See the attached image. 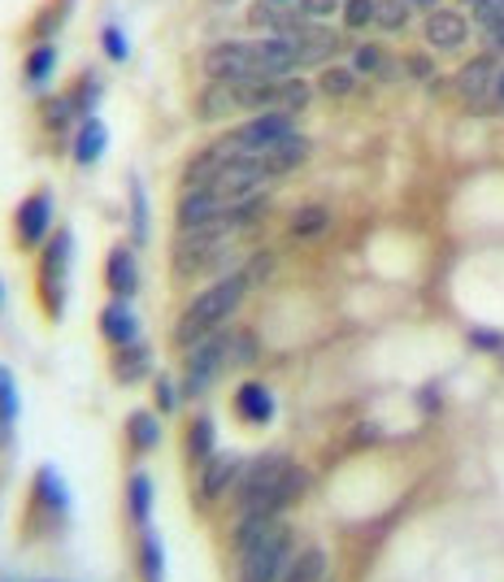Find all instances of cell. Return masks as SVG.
<instances>
[{"instance_id": "cell-49", "label": "cell", "mask_w": 504, "mask_h": 582, "mask_svg": "<svg viewBox=\"0 0 504 582\" xmlns=\"http://www.w3.org/2000/svg\"><path fill=\"white\" fill-rule=\"evenodd\" d=\"M487 35H492V44H496V48H501V53H504V22H496V26L487 31Z\"/></svg>"}, {"instance_id": "cell-40", "label": "cell", "mask_w": 504, "mask_h": 582, "mask_svg": "<svg viewBox=\"0 0 504 582\" xmlns=\"http://www.w3.org/2000/svg\"><path fill=\"white\" fill-rule=\"evenodd\" d=\"M131 205H136V239L144 244L148 239V201H144V187L131 179Z\"/></svg>"}, {"instance_id": "cell-28", "label": "cell", "mask_w": 504, "mask_h": 582, "mask_svg": "<svg viewBox=\"0 0 504 582\" xmlns=\"http://www.w3.org/2000/svg\"><path fill=\"white\" fill-rule=\"evenodd\" d=\"M140 574L144 582H165V557L152 530H140Z\"/></svg>"}, {"instance_id": "cell-21", "label": "cell", "mask_w": 504, "mask_h": 582, "mask_svg": "<svg viewBox=\"0 0 504 582\" xmlns=\"http://www.w3.org/2000/svg\"><path fill=\"white\" fill-rule=\"evenodd\" d=\"M105 148H109L105 122H100V118H87L83 131H78V140H74V161H78V165H96V161L105 157Z\"/></svg>"}, {"instance_id": "cell-43", "label": "cell", "mask_w": 504, "mask_h": 582, "mask_svg": "<svg viewBox=\"0 0 504 582\" xmlns=\"http://www.w3.org/2000/svg\"><path fill=\"white\" fill-rule=\"evenodd\" d=\"M100 40H105V53H109L114 62H127V35H122L118 26H105Z\"/></svg>"}, {"instance_id": "cell-30", "label": "cell", "mask_w": 504, "mask_h": 582, "mask_svg": "<svg viewBox=\"0 0 504 582\" xmlns=\"http://www.w3.org/2000/svg\"><path fill=\"white\" fill-rule=\"evenodd\" d=\"M318 87H322L326 96H353V91H357V71H353V66H326L322 78H318Z\"/></svg>"}, {"instance_id": "cell-2", "label": "cell", "mask_w": 504, "mask_h": 582, "mask_svg": "<svg viewBox=\"0 0 504 582\" xmlns=\"http://www.w3.org/2000/svg\"><path fill=\"white\" fill-rule=\"evenodd\" d=\"M244 295H248V274H226V279H217L214 288L196 291L192 304L183 309L179 326H174V344L179 348H196L201 340H210L214 331H222V322L244 304Z\"/></svg>"}, {"instance_id": "cell-42", "label": "cell", "mask_w": 504, "mask_h": 582, "mask_svg": "<svg viewBox=\"0 0 504 582\" xmlns=\"http://www.w3.org/2000/svg\"><path fill=\"white\" fill-rule=\"evenodd\" d=\"M340 4H344V0H300L296 9H300V13L309 18V22H322V18H331V13L340 9Z\"/></svg>"}, {"instance_id": "cell-4", "label": "cell", "mask_w": 504, "mask_h": 582, "mask_svg": "<svg viewBox=\"0 0 504 582\" xmlns=\"http://www.w3.org/2000/svg\"><path fill=\"white\" fill-rule=\"evenodd\" d=\"M226 365H230V331H214V335L201 340V344L192 348V357H187V374H183L187 396H201Z\"/></svg>"}, {"instance_id": "cell-51", "label": "cell", "mask_w": 504, "mask_h": 582, "mask_svg": "<svg viewBox=\"0 0 504 582\" xmlns=\"http://www.w3.org/2000/svg\"><path fill=\"white\" fill-rule=\"evenodd\" d=\"M270 4H291V9H296V4H300V0H270Z\"/></svg>"}, {"instance_id": "cell-26", "label": "cell", "mask_w": 504, "mask_h": 582, "mask_svg": "<svg viewBox=\"0 0 504 582\" xmlns=\"http://www.w3.org/2000/svg\"><path fill=\"white\" fill-rule=\"evenodd\" d=\"M57 66V48H53V40H40L35 48H26V83L31 87H44L49 83V74Z\"/></svg>"}, {"instance_id": "cell-25", "label": "cell", "mask_w": 504, "mask_h": 582, "mask_svg": "<svg viewBox=\"0 0 504 582\" xmlns=\"http://www.w3.org/2000/svg\"><path fill=\"white\" fill-rule=\"evenodd\" d=\"M283 582H326V552L322 548H304L296 552Z\"/></svg>"}, {"instance_id": "cell-6", "label": "cell", "mask_w": 504, "mask_h": 582, "mask_svg": "<svg viewBox=\"0 0 504 582\" xmlns=\"http://www.w3.org/2000/svg\"><path fill=\"white\" fill-rule=\"evenodd\" d=\"M222 248H226V235H217V230L179 235V244H174V270H179V274H201V270L217 266Z\"/></svg>"}, {"instance_id": "cell-3", "label": "cell", "mask_w": 504, "mask_h": 582, "mask_svg": "<svg viewBox=\"0 0 504 582\" xmlns=\"http://www.w3.org/2000/svg\"><path fill=\"white\" fill-rule=\"evenodd\" d=\"M291 530L283 526L275 539H266L261 548H253L248 557H239V582H283L291 565Z\"/></svg>"}, {"instance_id": "cell-37", "label": "cell", "mask_w": 504, "mask_h": 582, "mask_svg": "<svg viewBox=\"0 0 504 582\" xmlns=\"http://www.w3.org/2000/svg\"><path fill=\"white\" fill-rule=\"evenodd\" d=\"M96 100H100V78H96V74H83V78H78V91H74V109H78L83 118H92Z\"/></svg>"}, {"instance_id": "cell-32", "label": "cell", "mask_w": 504, "mask_h": 582, "mask_svg": "<svg viewBox=\"0 0 504 582\" xmlns=\"http://www.w3.org/2000/svg\"><path fill=\"white\" fill-rule=\"evenodd\" d=\"M326 226H331V214H326L322 205H309V209H296V218H291V235L313 239V235H322Z\"/></svg>"}, {"instance_id": "cell-20", "label": "cell", "mask_w": 504, "mask_h": 582, "mask_svg": "<svg viewBox=\"0 0 504 582\" xmlns=\"http://www.w3.org/2000/svg\"><path fill=\"white\" fill-rule=\"evenodd\" d=\"M35 500H44V509L66 517V513H71V487H66V478H57V470L44 465V470L35 474Z\"/></svg>"}, {"instance_id": "cell-31", "label": "cell", "mask_w": 504, "mask_h": 582, "mask_svg": "<svg viewBox=\"0 0 504 582\" xmlns=\"http://www.w3.org/2000/svg\"><path fill=\"white\" fill-rule=\"evenodd\" d=\"M409 0H374V26H383V31H400L405 22H409Z\"/></svg>"}, {"instance_id": "cell-50", "label": "cell", "mask_w": 504, "mask_h": 582, "mask_svg": "<svg viewBox=\"0 0 504 582\" xmlns=\"http://www.w3.org/2000/svg\"><path fill=\"white\" fill-rule=\"evenodd\" d=\"M414 9H435V0H409Z\"/></svg>"}, {"instance_id": "cell-24", "label": "cell", "mask_w": 504, "mask_h": 582, "mask_svg": "<svg viewBox=\"0 0 504 582\" xmlns=\"http://www.w3.org/2000/svg\"><path fill=\"white\" fill-rule=\"evenodd\" d=\"M127 509H131L140 530H152V478L148 474H131V483H127Z\"/></svg>"}, {"instance_id": "cell-11", "label": "cell", "mask_w": 504, "mask_h": 582, "mask_svg": "<svg viewBox=\"0 0 504 582\" xmlns=\"http://www.w3.org/2000/svg\"><path fill=\"white\" fill-rule=\"evenodd\" d=\"M283 526H288V521H283V517H275V513H244V517H239V526H235V539H230L235 557H248L253 548H261L266 539H275Z\"/></svg>"}, {"instance_id": "cell-19", "label": "cell", "mask_w": 504, "mask_h": 582, "mask_svg": "<svg viewBox=\"0 0 504 582\" xmlns=\"http://www.w3.org/2000/svg\"><path fill=\"white\" fill-rule=\"evenodd\" d=\"M496 62L492 57H474V62H465L461 74H457V91L465 96V100H487L492 96V83H496Z\"/></svg>"}, {"instance_id": "cell-36", "label": "cell", "mask_w": 504, "mask_h": 582, "mask_svg": "<svg viewBox=\"0 0 504 582\" xmlns=\"http://www.w3.org/2000/svg\"><path fill=\"white\" fill-rule=\"evenodd\" d=\"M0 418H4V431H13L18 422V382L9 369H0Z\"/></svg>"}, {"instance_id": "cell-7", "label": "cell", "mask_w": 504, "mask_h": 582, "mask_svg": "<svg viewBox=\"0 0 504 582\" xmlns=\"http://www.w3.org/2000/svg\"><path fill=\"white\" fill-rule=\"evenodd\" d=\"M205 74L214 83H239L248 74H257V62H253V44L244 40H222L205 53Z\"/></svg>"}, {"instance_id": "cell-38", "label": "cell", "mask_w": 504, "mask_h": 582, "mask_svg": "<svg viewBox=\"0 0 504 582\" xmlns=\"http://www.w3.org/2000/svg\"><path fill=\"white\" fill-rule=\"evenodd\" d=\"M257 362V340L253 331H235L230 335V365H253Z\"/></svg>"}, {"instance_id": "cell-13", "label": "cell", "mask_w": 504, "mask_h": 582, "mask_svg": "<svg viewBox=\"0 0 504 582\" xmlns=\"http://www.w3.org/2000/svg\"><path fill=\"white\" fill-rule=\"evenodd\" d=\"M49 222H53V196L49 192H35L18 205V239L26 248H35L44 235H49Z\"/></svg>"}, {"instance_id": "cell-23", "label": "cell", "mask_w": 504, "mask_h": 582, "mask_svg": "<svg viewBox=\"0 0 504 582\" xmlns=\"http://www.w3.org/2000/svg\"><path fill=\"white\" fill-rule=\"evenodd\" d=\"M239 100H235V87L230 83H210L201 91V118L205 122H217V118H235Z\"/></svg>"}, {"instance_id": "cell-29", "label": "cell", "mask_w": 504, "mask_h": 582, "mask_svg": "<svg viewBox=\"0 0 504 582\" xmlns=\"http://www.w3.org/2000/svg\"><path fill=\"white\" fill-rule=\"evenodd\" d=\"M187 452H192L196 465H205V461L214 456V422H210V418H196V422H192V431H187Z\"/></svg>"}, {"instance_id": "cell-41", "label": "cell", "mask_w": 504, "mask_h": 582, "mask_svg": "<svg viewBox=\"0 0 504 582\" xmlns=\"http://www.w3.org/2000/svg\"><path fill=\"white\" fill-rule=\"evenodd\" d=\"M474 18H479L483 31H492L496 22H504V0H479L474 4Z\"/></svg>"}, {"instance_id": "cell-9", "label": "cell", "mask_w": 504, "mask_h": 582, "mask_svg": "<svg viewBox=\"0 0 504 582\" xmlns=\"http://www.w3.org/2000/svg\"><path fill=\"white\" fill-rule=\"evenodd\" d=\"M244 474V461L235 452H214L205 465H201V505H214L226 496V487H235Z\"/></svg>"}, {"instance_id": "cell-8", "label": "cell", "mask_w": 504, "mask_h": 582, "mask_svg": "<svg viewBox=\"0 0 504 582\" xmlns=\"http://www.w3.org/2000/svg\"><path fill=\"white\" fill-rule=\"evenodd\" d=\"M291 44H296L300 66H322V62H331V57L344 48V44H340V31L326 26V22H304V26L291 35Z\"/></svg>"}, {"instance_id": "cell-34", "label": "cell", "mask_w": 504, "mask_h": 582, "mask_svg": "<svg viewBox=\"0 0 504 582\" xmlns=\"http://www.w3.org/2000/svg\"><path fill=\"white\" fill-rule=\"evenodd\" d=\"M74 96H53V100H44V127L49 131H66L74 122Z\"/></svg>"}, {"instance_id": "cell-39", "label": "cell", "mask_w": 504, "mask_h": 582, "mask_svg": "<svg viewBox=\"0 0 504 582\" xmlns=\"http://www.w3.org/2000/svg\"><path fill=\"white\" fill-rule=\"evenodd\" d=\"M374 22V0H344V26L348 31H361Z\"/></svg>"}, {"instance_id": "cell-1", "label": "cell", "mask_w": 504, "mask_h": 582, "mask_svg": "<svg viewBox=\"0 0 504 582\" xmlns=\"http://www.w3.org/2000/svg\"><path fill=\"white\" fill-rule=\"evenodd\" d=\"M304 492H309L304 470L291 456H283V452H266V456H257V461L244 465V474L235 483V509H239V517L244 513H275V517H283Z\"/></svg>"}, {"instance_id": "cell-14", "label": "cell", "mask_w": 504, "mask_h": 582, "mask_svg": "<svg viewBox=\"0 0 504 582\" xmlns=\"http://www.w3.org/2000/svg\"><path fill=\"white\" fill-rule=\"evenodd\" d=\"M248 22L253 26H261V31H270V35H296L309 18L300 13V9H291V4H270V0H257L253 9H248Z\"/></svg>"}, {"instance_id": "cell-48", "label": "cell", "mask_w": 504, "mask_h": 582, "mask_svg": "<svg viewBox=\"0 0 504 582\" xmlns=\"http://www.w3.org/2000/svg\"><path fill=\"white\" fill-rule=\"evenodd\" d=\"M492 100H496V105L504 109V66L496 71V83H492Z\"/></svg>"}, {"instance_id": "cell-12", "label": "cell", "mask_w": 504, "mask_h": 582, "mask_svg": "<svg viewBox=\"0 0 504 582\" xmlns=\"http://www.w3.org/2000/svg\"><path fill=\"white\" fill-rule=\"evenodd\" d=\"M465 40H470L465 13H457V9H435L431 18H427V44H431V48L452 53V48H465Z\"/></svg>"}, {"instance_id": "cell-18", "label": "cell", "mask_w": 504, "mask_h": 582, "mask_svg": "<svg viewBox=\"0 0 504 582\" xmlns=\"http://www.w3.org/2000/svg\"><path fill=\"white\" fill-rule=\"evenodd\" d=\"M304 161H309V140H304V136H288V140H279L275 148L261 152L266 179H283V174H291V170L304 165Z\"/></svg>"}, {"instance_id": "cell-27", "label": "cell", "mask_w": 504, "mask_h": 582, "mask_svg": "<svg viewBox=\"0 0 504 582\" xmlns=\"http://www.w3.org/2000/svg\"><path fill=\"white\" fill-rule=\"evenodd\" d=\"M127 439H131V448L136 452H152L157 448V439H161V427H157V413H131L127 418Z\"/></svg>"}, {"instance_id": "cell-5", "label": "cell", "mask_w": 504, "mask_h": 582, "mask_svg": "<svg viewBox=\"0 0 504 582\" xmlns=\"http://www.w3.org/2000/svg\"><path fill=\"white\" fill-rule=\"evenodd\" d=\"M71 248H74L71 230L53 235V244H49V252H44V266H40V291H44V309H49V317H62V309H66Z\"/></svg>"}, {"instance_id": "cell-35", "label": "cell", "mask_w": 504, "mask_h": 582, "mask_svg": "<svg viewBox=\"0 0 504 582\" xmlns=\"http://www.w3.org/2000/svg\"><path fill=\"white\" fill-rule=\"evenodd\" d=\"M353 71L357 74L387 71V53H383V44H357V48H353Z\"/></svg>"}, {"instance_id": "cell-46", "label": "cell", "mask_w": 504, "mask_h": 582, "mask_svg": "<svg viewBox=\"0 0 504 582\" xmlns=\"http://www.w3.org/2000/svg\"><path fill=\"white\" fill-rule=\"evenodd\" d=\"M470 344L492 353V348H501V335H492V331H470Z\"/></svg>"}, {"instance_id": "cell-33", "label": "cell", "mask_w": 504, "mask_h": 582, "mask_svg": "<svg viewBox=\"0 0 504 582\" xmlns=\"http://www.w3.org/2000/svg\"><path fill=\"white\" fill-rule=\"evenodd\" d=\"M309 96H313V87H309L304 78H283V87H279V109L296 118V114L309 105Z\"/></svg>"}, {"instance_id": "cell-22", "label": "cell", "mask_w": 504, "mask_h": 582, "mask_svg": "<svg viewBox=\"0 0 504 582\" xmlns=\"http://www.w3.org/2000/svg\"><path fill=\"white\" fill-rule=\"evenodd\" d=\"M148 369H152V353H148V344H127V348H118V357H114V378L118 382H140L148 378Z\"/></svg>"}, {"instance_id": "cell-15", "label": "cell", "mask_w": 504, "mask_h": 582, "mask_svg": "<svg viewBox=\"0 0 504 582\" xmlns=\"http://www.w3.org/2000/svg\"><path fill=\"white\" fill-rule=\"evenodd\" d=\"M235 413H239L248 427H270V422H275V396H270V387L244 382V387L235 391Z\"/></svg>"}, {"instance_id": "cell-10", "label": "cell", "mask_w": 504, "mask_h": 582, "mask_svg": "<svg viewBox=\"0 0 504 582\" xmlns=\"http://www.w3.org/2000/svg\"><path fill=\"white\" fill-rule=\"evenodd\" d=\"M253 62H257V74H266V78H291V71L300 66L291 35H266V40H257L253 44Z\"/></svg>"}, {"instance_id": "cell-45", "label": "cell", "mask_w": 504, "mask_h": 582, "mask_svg": "<svg viewBox=\"0 0 504 582\" xmlns=\"http://www.w3.org/2000/svg\"><path fill=\"white\" fill-rule=\"evenodd\" d=\"M44 13H49V18H40V22H35V35H40V40H49V35L66 22V13H57V9H44Z\"/></svg>"}, {"instance_id": "cell-16", "label": "cell", "mask_w": 504, "mask_h": 582, "mask_svg": "<svg viewBox=\"0 0 504 582\" xmlns=\"http://www.w3.org/2000/svg\"><path fill=\"white\" fill-rule=\"evenodd\" d=\"M105 283L114 291V300H131V295H136V288H140V266H136V252H131V248H114V252H109Z\"/></svg>"}, {"instance_id": "cell-47", "label": "cell", "mask_w": 504, "mask_h": 582, "mask_svg": "<svg viewBox=\"0 0 504 582\" xmlns=\"http://www.w3.org/2000/svg\"><path fill=\"white\" fill-rule=\"evenodd\" d=\"M409 71L418 74V78H431V62L427 57H409Z\"/></svg>"}, {"instance_id": "cell-52", "label": "cell", "mask_w": 504, "mask_h": 582, "mask_svg": "<svg viewBox=\"0 0 504 582\" xmlns=\"http://www.w3.org/2000/svg\"><path fill=\"white\" fill-rule=\"evenodd\" d=\"M461 4H479V0H461Z\"/></svg>"}, {"instance_id": "cell-17", "label": "cell", "mask_w": 504, "mask_h": 582, "mask_svg": "<svg viewBox=\"0 0 504 582\" xmlns=\"http://www.w3.org/2000/svg\"><path fill=\"white\" fill-rule=\"evenodd\" d=\"M100 335H105L114 348H127V344L140 340V322H136V313H131L127 300H114V304L100 313Z\"/></svg>"}, {"instance_id": "cell-44", "label": "cell", "mask_w": 504, "mask_h": 582, "mask_svg": "<svg viewBox=\"0 0 504 582\" xmlns=\"http://www.w3.org/2000/svg\"><path fill=\"white\" fill-rule=\"evenodd\" d=\"M152 400H157V409H161V413H170V409L179 405V391H174V382H170V378H157V396H152Z\"/></svg>"}]
</instances>
